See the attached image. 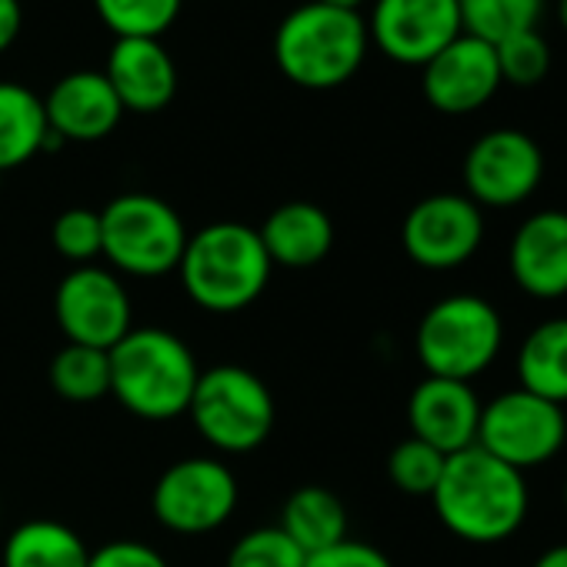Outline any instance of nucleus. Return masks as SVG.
<instances>
[{
    "label": "nucleus",
    "mask_w": 567,
    "mask_h": 567,
    "mask_svg": "<svg viewBox=\"0 0 567 567\" xmlns=\"http://www.w3.org/2000/svg\"><path fill=\"white\" fill-rule=\"evenodd\" d=\"M564 511H567V477H564Z\"/></svg>",
    "instance_id": "obj_37"
},
{
    "label": "nucleus",
    "mask_w": 567,
    "mask_h": 567,
    "mask_svg": "<svg viewBox=\"0 0 567 567\" xmlns=\"http://www.w3.org/2000/svg\"><path fill=\"white\" fill-rule=\"evenodd\" d=\"M457 11L464 34L497 44L517 31L537 28L544 0H457Z\"/></svg>",
    "instance_id": "obj_25"
},
{
    "label": "nucleus",
    "mask_w": 567,
    "mask_h": 567,
    "mask_svg": "<svg viewBox=\"0 0 567 567\" xmlns=\"http://www.w3.org/2000/svg\"><path fill=\"white\" fill-rule=\"evenodd\" d=\"M87 560L84 537L51 517L24 520L4 540V567H87Z\"/></svg>",
    "instance_id": "obj_23"
},
{
    "label": "nucleus",
    "mask_w": 567,
    "mask_h": 567,
    "mask_svg": "<svg viewBox=\"0 0 567 567\" xmlns=\"http://www.w3.org/2000/svg\"><path fill=\"white\" fill-rule=\"evenodd\" d=\"M184 0H94L101 24L121 38H147L157 41L174 28Z\"/></svg>",
    "instance_id": "obj_26"
},
{
    "label": "nucleus",
    "mask_w": 567,
    "mask_h": 567,
    "mask_svg": "<svg viewBox=\"0 0 567 567\" xmlns=\"http://www.w3.org/2000/svg\"><path fill=\"white\" fill-rule=\"evenodd\" d=\"M44 114L48 127L61 141L91 144L117 131L124 107L104 71H74L51 87V94L44 97Z\"/></svg>",
    "instance_id": "obj_17"
},
{
    "label": "nucleus",
    "mask_w": 567,
    "mask_h": 567,
    "mask_svg": "<svg viewBox=\"0 0 567 567\" xmlns=\"http://www.w3.org/2000/svg\"><path fill=\"white\" fill-rule=\"evenodd\" d=\"M501 84L494 44H484L471 34H461L421 68L424 97L441 114H471L484 107Z\"/></svg>",
    "instance_id": "obj_14"
},
{
    "label": "nucleus",
    "mask_w": 567,
    "mask_h": 567,
    "mask_svg": "<svg viewBox=\"0 0 567 567\" xmlns=\"http://www.w3.org/2000/svg\"><path fill=\"white\" fill-rule=\"evenodd\" d=\"M51 244L54 250L71 260V264H91L101 254L104 234H101V210L91 207H71L64 214H58L54 227H51Z\"/></svg>",
    "instance_id": "obj_30"
},
{
    "label": "nucleus",
    "mask_w": 567,
    "mask_h": 567,
    "mask_svg": "<svg viewBox=\"0 0 567 567\" xmlns=\"http://www.w3.org/2000/svg\"><path fill=\"white\" fill-rule=\"evenodd\" d=\"M308 554L280 527L247 530L227 554V567H305Z\"/></svg>",
    "instance_id": "obj_29"
},
{
    "label": "nucleus",
    "mask_w": 567,
    "mask_h": 567,
    "mask_svg": "<svg viewBox=\"0 0 567 567\" xmlns=\"http://www.w3.org/2000/svg\"><path fill=\"white\" fill-rule=\"evenodd\" d=\"M494 54H497L501 81L517 84V87H534L550 71V44L540 38L537 28L517 31V34L497 41L494 44Z\"/></svg>",
    "instance_id": "obj_28"
},
{
    "label": "nucleus",
    "mask_w": 567,
    "mask_h": 567,
    "mask_svg": "<svg viewBox=\"0 0 567 567\" xmlns=\"http://www.w3.org/2000/svg\"><path fill=\"white\" fill-rule=\"evenodd\" d=\"M305 567H394V564L381 547H374L368 540L344 537L318 554H308Z\"/></svg>",
    "instance_id": "obj_31"
},
{
    "label": "nucleus",
    "mask_w": 567,
    "mask_h": 567,
    "mask_svg": "<svg viewBox=\"0 0 567 567\" xmlns=\"http://www.w3.org/2000/svg\"><path fill=\"white\" fill-rule=\"evenodd\" d=\"M257 234L270 264L295 267V270L321 264L334 247L331 214L311 200H291L274 207L257 227Z\"/></svg>",
    "instance_id": "obj_19"
},
{
    "label": "nucleus",
    "mask_w": 567,
    "mask_h": 567,
    "mask_svg": "<svg viewBox=\"0 0 567 567\" xmlns=\"http://www.w3.org/2000/svg\"><path fill=\"white\" fill-rule=\"evenodd\" d=\"M277 527L305 554H318L348 537V507L334 491L321 484H305L284 501V514Z\"/></svg>",
    "instance_id": "obj_21"
},
{
    "label": "nucleus",
    "mask_w": 567,
    "mask_h": 567,
    "mask_svg": "<svg viewBox=\"0 0 567 567\" xmlns=\"http://www.w3.org/2000/svg\"><path fill=\"white\" fill-rule=\"evenodd\" d=\"M101 254L114 270L154 280L177 270L187 247V227L181 214L154 194H121L101 210Z\"/></svg>",
    "instance_id": "obj_7"
},
{
    "label": "nucleus",
    "mask_w": 567,
    "mask_h": 567,
    "mask_svg": "<svg viewBox=\"0 0 567 567\" xmlns=\"http://www.w3.org/2000/svg\"><path fill=\"white\" fill-rule=\"evenodd\" d=\"M507 270L517 291L534 301L567 298V210L524 217L507 247Z\"/></svg>",
    "instance_id": "obj_15"
},
{
    "label": "nucleus",
    "mask_w": 567,
    "mask_h": 567,
    "mask_svg": "<svg viewBox=\"0 0 567 567\" xmlns=\"http://www.w3.org/2000/svg\"><path fill=\"white\" fill-rule=\"evenodd\" d=\"M431 501L437 520L464 544H501L524 527L530 511L524 474L477 444L444 461Z\"/></svg>",
    "instance_id": "obj_1"
},
{
    "label": "nucleus",
    "mask_w": 567,
    "mask_h": 567,
    "mask_svg": "<svg viewBox=\"0 0 567 567\" xmlns=\"http://www.w3.org/2000/svg\"><path fill=\"white\" fill-rule=\"evenodd\" d=\"M0 517H4V501H0Z\"/></svg>",
    "instance_id": "obj_38"
},
{
    "label": "nucleus",
    "mask_w": 567,
    "mask_h": 567,
    "mask_svg": "<svg viewBox=\"0 0 567 567\" xmlns=\"http://www.w3.org/2000/svg\"><path fill=\"white\" fill-rule=\"evenodd\" d=\"M504 348V318L481 295H447L417 324L414 351L427 378L474 381Z\"/></svg>",
    "instance_id": "obj_5"
},
{
    "label": "nucleus",
    "mask_w": 567,
    "mask_h": 567,
    "mask_svg": "<svg viewBox=\"0 0 567 567\" xmlns=\"http://www.w3.org/2000/svg\"><path fill=\"white\" fill-rule=\"evenodd\" d=\"M51 388L71 404H94L111 394V354L84 344H64L51 368Z\"/></svg>",
    "instance_id": "obj_24"
},
{
    "label": "nucleus",
    "mask_w": 567,
    "mask_h": 567,
    "mask_svg": "<svg viewBox=\"0 0 567 567\" xmlns=\"http://www.w3.org/2000/svg\"><path fill=\"white\" fill-rule=\"evenodd\" d=\"M567 444V414L560 404L537 398L524 388H511L481 408L477 447L511 464L514 471H534L554 461Z\"/></svg>",
    "instance_id": "obj_8"
},
{
    "label": "nucleus",
    "mask_w": 567,
    "mask_h": 567,
    "mask_svg": "<svg viewBox=\"0 0 567 567\" xmlns=\"http://www.w3.org/2000/svg\"><path fill=\"white\" fill-rule=\"evenodd\" d=\"M544 177L537 141L514 127L481 134L464 157V187L477 207H517L534 197Z\"/></svg>",
    "instance_id": "obj_11"
},
{
    "label": "nucleus",
    "mask_w": 567,
    "mask_h": 567,
    "mask_svg": "<svg viewBox=\"0 0 567 567\" xmlns=\"http://www.w3.org/2000/svg\"><path fill=\"white\" fill-rule=\"evenodd\" d=\"M270 270L257 227L240 220H217L190 234L177 264L187 298L210 315L250 308L267 291Z\"/></svg>",
    "instance_id": "obj_2"
},
{
    "label": "nucleus",
    "mask_w": 567,
    "mask_h": 567,
    "mask_svg": "<svg viewBox=\"0 0 567 567\" xmlns=\"http://www.w3.org/2000/svg\"><path fill=\"white\" fill-rule=\"evenodd\" d=\"M54 318L68 344H84L111 351L131 328L134 311L124 284L114 270L81 264L74 267L54 291Z\"/></svg>",
    "instance_id": "obj_10"
},
{
    "label": "nucleus",
    "mask_w": 567,
    "mask_h": 567,
    "mask_svg": "<svg viewBox=\"0 0 567 567\" xmlns=\"http://www.w3.org/2000/svg\"><path fill=\"white\" fill-rule=\"evenodd\" d=\"M107 84L114 87L124 111L157 114L177 94V68L161 41L121 38L114 41L104 68Z\"/></svg>",
    "instance_id": "obj_18"
},
{
    "label": "nucleus",
    "mask_w": 567,
    "mask_h": 567,
    "mask_svg": "<svg viewBox=\"0 0 567 567\" xmlns=\"http://www.w3.org/2000/svg\"><path fill=\"white\" fill-rule=\"evenodd\" d=\"M111 394L141 421L187 414L200 368L194 351L164 328H131L111 351Z\"/></svg>",
    "instance_id": "obj_3"
},
{
    "label": "nucleus",
    "mask_w": 567,
    "mask_h": 567,
    "mask_svg": "<svg viewBox=\"0 0 567 567\" xmlns=\"http://www.w3.org/2000/svg\"><path fill=\"white\" fill-rule=\"evenodd\" d=\"M464 34L457 0H378L368 38L398 64L424 68Z\"/></svg>",
    "instance_id": "obj_13"
},
{
    "label": "nucleus",
    "mask_w": 567,
    "mask_h": 567,
    "mask_svg": "<svg viewBox=\"0 0 567 567\" xmlns=\"http://www.w3.org/2000/svg\"><path fill=\"white\" fill-rule=\"evenodd\" d=\"M368 44V21L358 11L311 0L277 24L274 61L291 84L308 91H331L361 71Z\"/></svg>",
    "instance_id": "obj_4"
},
{
    "label": "nucleus",
    "mask_w": 567,
    "mask_h": 567,
    "mask_svg": "<svg viewBox=\"0 0 567 567\" xmlns=\"http://www.w3.org/2000/svg\"><path fill=\"white\" fill-rule=\"evenodd\" d=\"M444 454L417 437H408L401 441L391 457H388V477L391 484L401 491V494H411V497H431L441 474H444Z\"/></svg>",
    "instance_id": "obj_27"
},
{
    "label": "nucleus",
    "mask_w": 567,
    "mask_h": 567,
    "mask_svg": "<svg viewBox=\"0 0 567 567\" xmlns=\"http://www.w3.org/2000/svg\"><path fill=\"white\" fill-rule=\"evenodd\" d=\"M404 254L424 270H454L484 244V214L467 194H431L401 224Z\"/></svg>",
    "instance_id": "obj_12"
},
{
    "label": "nucleus",
    "mask_w": 567,
    "mask_h": 567,
    "mask_svg": "<svg viewBox=\"0 0 567 567\" xmlns=\"http://www.w3.org/2000/svg\"><path fill=\"white\" fill-rule=\"evenodd\" d=\"M557 18H560V24L567 31V0H557Z\"/></svg>",
    "instance_id": "obj_36"
},
{
    "label": "nucleus",
    "mask_w": 567,
    "mask_h": 567,
    "mask_svg": "<svg viewBox=\"0 0 567 567\" xmlns=\"http://www.w3.org/2000/svg\"><path fill=\"white\" fill-rule=\"evenodd\" d=\"M187 414L210 447L247 454L270 437L277 404L264 378L240 364H217L200 371Z\"/></svg>",
    "instance_id": "obj_6"
},
{
    "label": "nucleus",
    "mask_w": 567,
    "mask_h": 567,
    "mask_svg": "<svg viewBox=\"0 0 567 567\" xmlns=\"http://www.w3.org/2000/svg\"><path fill=\"white\" fill-rule=\"evenodd\" d=\"M530 567H567V544H554L547 547Z\"/></svg>",
    "instance_id": "obj_34"
},
{
    "label": "nucleus",
    "mask_w": 567,
    "mask_h": 567,
    "mask_svg": "<svg viewBox=\"0 0 567 567\" xmlns=\"http://www.w3.org/2000/svg\"><path fill=\"white\" fill-rule=\"evenodd\" d=\"M87 567H171V564L157 547H151L144 540L121 537V540H111V544H101L97 550H91Z\"/></svg>",
    "instance_id": "obj_32"
},
{
    "label": "nucleus",
    "mask_w": 567,
    "mask_h": 567,
    "mask_svg": "<svg viewBox=\"0 0 567 567\" xmlns=\"http://www.w3.org/2000/svg\"><path fill=\"white\" fill-rule=\"evenodd\" d=\"M240 487L234 471L217 457L174 461L151 491V511L174 534H210L237 511Z\"/></svg>",
    "instance_id": "obj_9"
},
{
    "label": "nucleus",
    "mask_w": 567,
    "mask_h": 567,
    "mask_svg": "<svg viewBox=\"0 0 567 567\" xmlns=\"http://www.w3.org/2000/svg\"><path fill=\"white\" fill-rule=\"evenodd\" d=\"M321 4H331V8H344V11H358L364 0H321Z\"/></svg>",
    "instance_id": "obj_35"
},
{
    "label": "nucleus",
    "mask_w": 567,
    "mask_h": 567,
    "mask_svg": "<svg viewBox=\"0 0 567 567\" xmlns=\"http://www.w3.org/2000/svg\"><path fill=\"white\" fill-rule=\"evenodd\" d=\"M21 24H24L21 0H0V54L11 51V44L21 34Z\"/></svg>",
    "instance_id": "obj_33"
},
{
    "label": "nucleus",
    "mask_w": 567,
    "mask_h": 567,
    "mask_svg": "<svg viewBox=\"0 0 567 567\" xmlns=\"http://www.w3.org/2000/svg\"><path fill=\"white\" fill-rule=\"evenodd\" d=\"M44 101L14 81H0V174L44 154L48 137Z\"/></svg>",
    "instance_id": "obj_22"
},
{
    "label": "nucleus",
    "mask_w": 567,
    "mask_h": 567,
    "mask_svg": "<svg viewBox=\"0 0 567 567\" xmlns=\"http://www.w3.org/2000/svg\"><path fill=\"white\" fill-rule=\"evenodd\" d=\"M517 388L567 404V318L540 321L517 348Z\"/></svg>",
    "instance_id": "obj_20"
},
{
    "label": "nucleus",
    "mask_w": 567,
    "mask_h": 567,
    "mask_svg": "<svg viewBox=\"0 0 567 567\" xmlns=\"http://www.w3.org/2000/svg\"><path fill=\"white\" fill-rule=\"evenodd\" d=\"M481 398L474 384L451 378H424L408 401L411 437L437 447L444 457L477 444Z\"/></svg>",
    "instance_id": "obj_16"
}]
</instances>
